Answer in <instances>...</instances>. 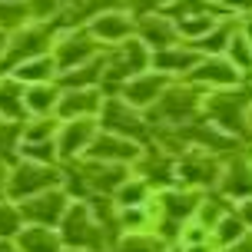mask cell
I'll use <instances>...</instances> for the list:
<instances>
[{
	"label": "cell",
	"instance_id": "obj_14",
	"mask_svg": "<svg viewBox=\"0 0 252 252\" xmlns=\"http://www.w3.org/2000/svg\"><path fill=\"white\" fill-rule=\"evenodd\" d=\"M189 76H192V80H199V83H219V87H232V83H236V66H232V63L209 60V63H202V66H196Z\"/></svg>",
	"mask_w": 252,
	"mask_h": 252
},
{
	"label": "cell",
	"instance_id": "obj_11",
	"mask_svg": "<svg viewBox=\"0 0 252 252\" xmlns=\"http://www.w3.org/2000/svg\"><path fill=\"white\" fill-rule=\"evenodd\" d=\"M47 40H50V30H43V27L20 33L17 43H13V50H10V63L13 60H24V57H40V53L47 50Z\"/></svg>",
	"mask_w": 252,
	"mask_h": 252
},
{
	"label": "cell",
	"instance_id": "obj_41",
	"mask_svg": "<svg viewBox=\"0 0 252 252\" xmlns=\"http://www.w3.org/2000/svg\"><path fill=\"white\" fill-rule=\"evenodd\" d=\"M246 37H252V17H249V24H246Z\"/></svg>",
	"mask_w": 252,
	"mask_h": 252
},
{
	"label": "cell",
	"instance_id": "obj_44",
	"mask_svg": "<svg viewBox=\"0 0 252 252\" xmlns=\"http://www.w3.org/2000/svg\"><path fill=\"white\" fill-rule=\"evenodd\" d=\"M0 192H3V169H0Z\"/></svg>",
	"mask_w": 252,
	"mask_h": 252
},
{
	"label": "cell",
	"instance_id": "obj_5",
	"mask_svg": "<svg viewBox=\"0 0 252 252\" xmlns=\"http://www.w3.org/2000/svg\"><path fill=\"white\" fill-rule=\"evenodd\" d=\"M103 116H106V129H110V133H120V136H143V133H146V129H143V120L133 113V106H126V103H120V100L106 103Z\"/></svg>",
	"mask_w": 252,
	"mask_h": 252
},
{
	"label": "cell",
	"instance_id": "obj_15",
	"mask_svg": "<svg viewBox=\"0 0 252 252\" xmlns=\"http://www.w3.org/2000/svg\"><path fill=\"white\" fill-rule=\"evenodd\" d=\"M93 57V43L87 37H70L66 43H60V50H57V66L66 70V66H76V63H83Z\"/></svg>",
	"mask_w": 252,
	"mask_h": 252
},
{
	"label": "cell",
	"instance_id": "obj_6",
	"mask_svg": "<svg viewBox=\"0 0 252 252\" xmlns=\"http://www.w3.org/2000/svg\"><path fill=\"white\" fill-rule=\"evenodd\" d=\"M166 90V76L163 73H153V76H143L139 73L136 80H129L126 83V100H129V106H150V103L159 100V93Z\"/></svg>",
	"mask_w": 252,
	"mask_h": 252
},
{
	"label": "cell",
	"instance_id": "obj_46",
	"mask_svg": "<svg viewBox=\"0 0 252 252\" xmlns=\"http://www.w3.org/2000/svg\"><path fill=\"white\" fill-rule=\"evenodd\" d=\"M159 3H163V0H159Z\"/></svg>",
	"mask_w": 252,
	"mask_h": 252
},
{
	"label": "cell",
	"instance_id": "obj_13",
	"mask_svg": "<svg viewBox=\"0 0 252 252\" xmlns=\"http://www.w3.org/2000/svg\"><path fill=\"white\" fill-rule=\"evenodd\" d=\"M96 106H100V96L93 93V90H73L70 96H63L60 103V116H90L96 113Z\"/></svg>",
	"mask_w": 252,
	"mask_h": 252
},
{
	"label": "cell",
	"instance_id": "obj_45",
	"mask_svg": "<svg viewBox=\"0 0 252 252\" xmlns=\"http://www.w3.org/2000/svg\"><path fill=\"white\" fill-rule=\"evenodd\" d=\"M0 252H10V249H7V246H0Z\"/></svg>",
	"mask_w": 252,
	"mask_h": 252
},
{
	"label": "cell",
	"instance_id": "obj_2",
	"mask_svg": "<svg viewBox=\"0 0 252 252\" xmlns=\"http://www.w3.org/2000/svg\"><path fill=\"white\" fill-rule=\"evenodd\" d=\"M57 183V173L53 169H43V166H17L10 179V192L13 196H37V192H47V189Z\"/></svg>",
	"mask_w": 252,
	"mask_h": 252
},
{
	"label": "cell",
	"instance_id": "obj_19",
	"mask_svg": "<svg viewBox=\"0 0 252 252\" xmlns=\"http://www.w3.org/2000/svg\"><path fill=\"white\" fill-rule=\"evenodd\" d=\"M139 33H143V40L146 43H156V47H169L173 43V27L166 24V20H143L139 24Z\"/></svg>",
	"mask_w": 252,
	"mask_h": 252
},
{
	"label": "cell",
	"instance_id": "obj_25",
	"mask_svg": "<svg viewBox=\"0 0 252 252\" xmlns=\"http://www.w3.org/2000/svg\"><path fill=\"white\" fill-rule=\"evenodd\" d=\"M0 113H7V116H20L24 113V103H20V90H17V83H0Z\"/></svg>",
	"mask_w": 252,
	"mask_h": 252
},
{
	"label": "cell",
	"instance_id": "obj_7",
	"mask_svg": "<svg viewBox=\"0 0 252 252\" xmlns=\"http://www.w3.org/2000/svg\"><path fill=\"white\" fill-rule=\"evenodd\" d=\"M246 103H249L246 93H219V96L209 100V113L219 120V126L239 129V113L246 110Z\"/></svg>",
	"mask_w": 252,
	"mask_h": 252
},
{
	"label": "cell",
	"instance_id": "obj_38",
	"mask_svg": "<svg viewBox=\"0 0 252 252\" xmlns=\"http://www.w3.org/2000/svg\"><path fill=\"white\" fill-rule=\"evenodd\" d=\"M202 219H206V222H213V219H219V209H216V199L202 202Z\"/></svg>",
	"mask_w": 252,
	"mask_h": 252
},
{
	"label": "cell",
	"instance_id": "obj_40",
	"mask_svg": "<svg viewBox=\"0 0 252 252\" xmlns=\"http://www.w3.org/2000/svg\"><path fill=\"white\" fill-rule=\"evenodd\" d=\"M226 3V10H246V7H252V0H222Z\"/></svg>",
	"mask_w": 252,
	"mask_h": 252
},
{
	"label": "cell",
	"instance_id": "obj_1",
	"mask_svg": "<svg viewBox=\"0 0 252 252\" xmlns=\"http://www.w3.org/2000/svg\"><path fill=\"white\" fill-rule=\"evenodd\" d=\"M63 239L70 242V246H90V249H96L103 242L100 236V229L90 222V213H87V206H73L70 213L63 216Z\"/></svg>",
	"mask_w": 252,
	"mask_h": 252
},
{
	"label": "cell",
	"instance_id": "obj_42",
	"mask_svg": "<svg viewBox=\"0 0 252 252\" xmlns=\"http://www.w3.org/2000/svg\"><path fill=\"white\" fill-rule=\"evenodd\" d=\"M60 3H76V7H80V3H83V0H60Z\"/></svg>",
	"mask_w": 252,
	"mask_h": 252
},
{
	"label": "cell",
	"instance_id": "obj_12",
	"mask_svg": "<svg viewBox=\"0 0 252 252\" xmlns=\"http://www.w3.org/2000/svg\"><path fill=\"white\" fill-rule=\"evenodd\" d=\"M129 30H133V24L123 13H100L93 20V37H100V40H126Z\"/></svg>",
	"mask_w": 252,
	"mask_h": 252
},
{
	"label": "cell",
	"instance_id": "obj_35",
	"mask_svg": "<svg viewBox=\"0 0 252 252\" xmlns=\"http://www.w3.org/2000/svg\"><path fill=\"white\" fill-rule=\"evenodd\" d=\"M229 53H232L236 66H249L252 63V53H249V47H246V40H232V43H229Z\"/></svg>",
	"mask_w": 252,
	"mask_h": 252
},
{
	"label": "cell",
	"instance_id": "obj_9",
	"mask_svg": "<svg viewBox=\"0 0 252 252\" xmlns=\"http://www.w3.org/2000/svg\"><path fill=\"white\" fill-rule=\"evenodd\" d=\"M146 60H150V57L143 50V43H126V47H120V53H116L113 63H110V76H113V80L133 76L146 66Z\"/></svg>",
	"mask_w": 252,
	"mask_h": 252
},
{
	"label": "cell",
	"instance_id": "obj_43",
	"mask_svg": "<svg viewBox=\"0 0 252 252\" xmlns=\"http://www.w3.org/2000/svg\"><path fill=\"white\" fill-rule=\"evenodd\" d=\"M242 252H252V242H246V246H242Z\"/></svg>",
	"mask_w": 252,
	"mask_h": 252
},
{
	"label": "cell",
	"instance_id": "obj_23",
	"mask_svg": "<svg viewBox=\"0 0 252 252\" xmlns=\"http://www.w3.org/2000/svg\"><path fill=\"white\" fill-rule=\"evenodd\" d=\"M226 192H232V196H252V169H246V166L229 169V176H226Z\"/></svg>",
	"mask_w": 252,
	"mask_h": 252
},
{
	"label": "cell",
	"instance_id": "obj_31",
	"mask_svg": "<svg viewBox=\"0 0 252 252\" xmlns=\"http://www.w3.org/2000/svg\"><path fill=\"white\" fill-rule=\"evenodd\" d=\"M60 7V0H27V10L33 13V20H43V17H53V10Z\"/></svg>",
	"mask_w": 252,
	"mask_h": 252
},
{
	"label": "cell",
	"instance_id": "obj_18",
	"mask_svg": "<svg viewBox=\"0 0 252 252\" xmlns=\"http://www.w3.org/2000/svg\"><path fill=\"white\" fill-rule=\"evenodd\" d=\"M90 183L96 189H113V186H123L126 183V173L120 169V166H113V163H103V166H90Z\"/></svg>",
	"mask_w": 252,
	"mask_h": 252
},
{
	"label": "cell",
	"instance_id": "obj_27",
	"mask_svg": "<svg viewBox=\"0 0 252 252\" xmlns=\"http://www.w3.org/2000/svg\"><path fill=\"white\" fill-rule=\"evenodd\" d=\"M50 73H53V63L50 60H37V63H24L17 76H20V80H27V83H43Z\"/></svg>",
	"mask_w": 252,
	"mask_h": 252
},
{
	"label": "cell",
	"instance_id": "obj_3",
	"mask_svg": "<svg viewBox=\"0 0 252 252\" xmlns=\"http://www.w3.org/2000/svg\"><path fill=\"white\" fill-rule=\"evenodd\" d=\"M63 192H53V189H47V192H37L33 199H27L24 206V216L30 219V222H40V226H53V222H60L63 219Z\"/></svg>",
	"mask_w": 252,
	"mask_h": 252
},
{
	"label": "cell",
	"instance_id": "obj_22",
	"mask_svg": "<svg viewBox=\"0 0 252 252\" xmlns=\"http://www.w3.org/2000/svg\"><path fill=\"white\" fill-rule=\"evenodd\" d=\"M30 17L24 0H0V27H20Z\"/></svg>",
	"mask_w": 252,
	"mask_h": 252
},
{
	"label": "cell",
	"instance_id": "obj_8",
	"mask_svg": "<svg viewBox=\"0 0 252 252\" xmlns=\"http://www.w3.org/2000/svg\"><path fill=\"white\" fill-rule=\"evenodd\" d=\"M136 146L133 143H126V139H120V136H110V133H103V136H96L93 139V146H90V156L93 159H103V163H123V159H133L136 156Z\"/></svg>",
	"mask_w": 252,
	"mask_h": 252
},
{
	"label": "cell",
	"instance_id": "obj_32",
	"mask_svg": "<svg viewBox=\"0 0 252 252\" xmlns=\"http://www.w3.org/2000/svg\"><path fill=\"white\" fill-rule=\"evenodd\" d=\"M146 196V186L139 183V179H133V183H123V189H120V199H123V206H133V202H139Z\"/></svg>",
	"mask_w": 252,
	"mask_h": 252
},
{
	"label": "cell",
	"instance_id": "obj_30",
	"mask_svg": "<svg viewBox=\"0 0 252 252\" xmlns=\"http://www.w3.org/2000/svg\"><path fill=\"white\" fill-rule=\"evenodd\" d=\"M123 252H163V246L156 239H146V236H133V239H126Z\"/></svg>",
	"mask_w": 252,
	"mask_h": 252
},
{
	"label": "cell",
	"instance_id": "obj_26",
	"mask_svg": "<svg viewBox=\"0 0 252 252\" xmlns=\"http://www.w3.org/2000/svg\"><path fill=\"white\" fill-rule=\"evenodd\" d=\"M53 100H57V93L47 90V87H40V83H33V90L27 93V106H30L33 113H47L53 106Z\"/></svg>",
	"mask_w": 252,
	"mask_h": 252
},
{
	"label": "cell",
	"instance_id": "obj_36",
	"mask_svg": "<svg viewBox=\"0 0 252 252\" xmlns=\"http://www.w3.org/2000/svg\"><path fill=\"white\" fill-rule=\"evenodd\" d=\"M226 47H229V33H226V30L202 40V50H226Z\"/></svg>",
	"mask_w": 252,
	"mask_h": 252
},
{
	"label": "cell",
	"instance_id": "obj_10",
	"mask_svg": "<svg viewBox=\"0 0 252 252\" xmlns=\"http://www.w3.org/2000/svg\"><path fill=\"white\" fill-rule=\"evenodd\" d=\"M196 110V96L189 90H169L166 96H159V113L166 120H186Z\"/></svg>",
	"mask_w": 252,
	"mask_h": 252
},
{
	"label": "cell",
	"instance_id": "obj_21",
	"mask_svg": "<svg viewBox=\"0 0 252 252\" xmlns=\"http://www.w3.org/2000/svg\"><path fill=\"white\" fill-rule=\"evenodd\" d=\"M192 209H199L196 196H186V192H169L166 196V216L169 219H186V216H192Z\"/></svg>",
	"mask_w": 252,
	"mask_h": 252
},
{
	"label": "cell",
	"instance_id": "obj_33",
	"mask_svg": "<svg viewBox=\"0 0 252 252\" xmlns=\"http://www.w3.org/2000/svg\"><path fill=\"white\" fill-rule=\"evenodd\" d=\"M80 7H83V13H96L100 17V13H113L116 7H123V0H83Z\"/></svg>",
	"mask_w": 252,
	"mask_h": 252
},
{
	"label": "cell",
	"instance_id": "obj_28",
	"mask_svg": "<svg viewBox=\"0 0 252 252\" xmlns=\"http://www.w3.org/2000/svg\"><path fill=\"white\" fill-rule=\"evenodd\" d=\"M179 30L189 33V37H199V33H206V30H213V20H209L206 13H196V17H186V20L179 24Z\"/></svg>",
	"mask_w": 252,
	"mask_h": 252
},
{
	"label": "cell",
	"instance_id": "obj_34",
	"mask_svg": "<svg viewBox=\"0 0 252 252\" xmlns=\"http://www.w3.org/2000/svg\"><path fill=\"white\" fill-rule=\"evenodd\" d=\"M242 229H246V226H242L239 219H222V222H219V239H222V242L239 239V236H242Z\"/></svg>",
	"mask_w": 252,
	"mask_h": 252
},
{
	"label": "cell",
	"instance_id": "obj_39",
	"mask_svg": "<svg viewBox=\"0 0 252 252\" xmlns=\"http://www.w3.org/2000/svg\"><path fill=\"white\" fill-rule=\"evenodd\" d=\"M13 136H17V129H13V126H0V153L7 150V143H10Z\"/></svg>",
	"mask_w": 252,
	"mask_h": 252
},
{
	"label": "cell",
	"instance_id": "obj_29",
	"mask_svg": "<svg viewBox=\"0 0 252 252\" xmlns=\"http://www.w3.org/2000/svg\"><path fill=\"white\" fill-rule=\"evenodd\" d=\"M20 229V213L10 206H0V236H13Z\"/></svg>",
	"mask_w": 252,
	"mask_h": 252
},
{
	"label": "cell",
	"instance_id": "obj_16",
	"mask_svg": "<svg viewBox=\"0 0 252 252\" xmlns=\"http://www.w3.org/2000/svg\"><path fill=\"white\" fill-rule=\"evenodd\" d=\"M153 63H156L159 70H166V73H183V70H192V66H196V53L176 50V47H166V50L159 53Z\"/></svg>",
	"mask_w": 252,
	"mask_h": 252
},
{
	"label": "cell",
	"instance_id": "obj_24",
	"mask_svg": "<svg viewBox=\"0 0 252 252\" xmlns=\"http://www.w3.org/2000/svg\"><path fill=\"white\" fill-rule=\"evenodd\" d=\"M100 80V63H93V66H76L73 73L63 76V87H73V90H83L90 83H96Z\"/></svg>",
	"mask_w": 252,
	"mask_h": 252
},
{
	"label": "cell",
	"instance_id": "obj_4",
	"mask_svg": "<svg viewBox=\"0 0 252 252\" xmlns=\"http://www.w3.org/2000/svg\"><path fill=\"white\" fill-rule=\"evenodd\" d=\"M93 133H96V126H93V120H87V116H80V120H73V123H66L60 129V139H57L60 156H76L80 150H87L90 143H93Z\"/></svg>",
	"mask_w": 252,
	"mask_h": 252
},
{
	"label": "cell",
	"instance_id": "obj_20",
	"mask_svg": "<svg viewBox=\"0 0 252 252\" xmlns=\"http://www.w3.org/2000/svg\"><path fill=\"white\" fill-rule=\"evenodd\" d=\"M20 242H24L27 252H57V236L47 229H30L20 236Z\"/></svg>",
	"mask_w": 252,
	"mask_h": 252
},
{
	"label": "cell",
	"instance_id": "obj_17",
	"mask_svg": "<svg viewBox=\"0 0 252 252\" xmlns=\"http://www.w3.org/2000/svg\"><path fill=\"white\" fill-rule=\"evenodd\" d=\"M179 173L186 176V183H213L216 179V163L213 159H206V156H189L186 163L179 166Z\"/></svg>",
	"mask_w": 252,
	"mask_h": 252
},
{
	"label": "cell",
	"instance_id": "obj_37",
	"mask_svg": "<svg viewBox=\"0 0 252 252\" xmlns=\"http://www.w3.org/2000/svg\"><path fill=\"white\" fill-rule=\"evenodd\" d=\"M123 3H129V7H133V10H139V13H150L159 0H123Z\"/></svg>",
	"mask_w": 252,
	"mask_h": 252
}]
</instances>
